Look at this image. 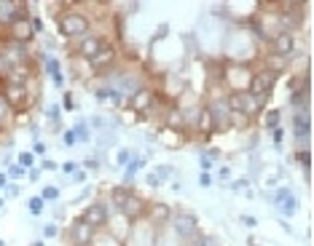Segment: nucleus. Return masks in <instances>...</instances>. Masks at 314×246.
<instances>
[{
    "label": "nucleus",
    "instance_id": "44",
    "mask_svg": "<svg viewBox=\"0 0 314 246\" xmlns=\"http://www.w3.org/2000/svg\"><path fill=\"white\" fill-rule=\"evenodd\" d=\"M30 22H32V30H35V32H41V30H43L41 19H30Z\"/></svg>",
    "mask_w": 314,
    "mask_h": 246
},
{
    "label": "nucleus",
    "instance_id": "42",
    "mask_svg": "<svg viewBox=\"0 0 314 246\" xmlns=\"http://www.w3.org/2000/svg\"><path fill=\"white\" fill-rule=\"evenodd\" d=\"M73 179H76V182H83V179H86V174H83V171H73Z\"/></svg>",
    "mask_w": 314,
    "mask_h": 246
},
{
    "label": "nucleus",
    "instance_id": "9",
    "mask_svg": "<svg viewBox=\"0 0 314 246\" xmlns=\"http://www.w3.org/2000/svg\"><path fill=\"white\" fill-rule=\"evenodd\" d=\"M118 211H121V214L127 217L129 222H132V220H142V217H145V211H148V203L142 201L140 196L129 193V196L121 201V206H118Z\"/></svg>",
    "mask_w": 314,
    "mask_h": 246
},
{
    "label": "nucleus",
    "instance_id": "23",
    "mask_svg": "<svg viewBox=\"0 0 314 246\" xmlns=\"http://www.w3.org/2000/svg\"><path fill=\"white\" fill-rule=\"evenodd\" d=\"M11 118H14V110H11L8 102H5L3 94H0V129H5V126L11 123Z\"/></svg>",
    "mask_w": 314,
    "mask_h": 246
},
{
    "label": "nucleus",
    "instance_id": "47",
    "mask_svg": "<svg viewBox=\"0 0 314 246\" xmlns=\"http://www.w3.org/2000/svg\"><path fill=\"white\" fill-rule=\"evenodd\" d=\"M5 185V174H0V187H3Z\"/></svg>",
    "mask_w": 314,
    "mask_h": 246
},
{
    "label": "nucleus",
    "instance_id": "28",
    "mask_svg": "<svg viewBox=\"0 0 314 246\" xmlns=\"http://www.w3.org/2000/svg\"><path fill=\"white\" fill-rule=\"evenodd\" d=\"M295 161H298V163L304 166L306 171H309V163H312V156H309V150H298V153H295Z\"/></svg>",
    "mask_w": 314,
    "mask_h": 246
},
{
    "label": "nucleus",
    "instance_id": "38",
    "mask_svg": "<svg viewBox=\"0 0 314 246\" xmlns=\"http://www.w3.org/2000/svg\"><path fill=\"white\" fill-rule=\"evenodd\" d=\"M65 145H67V147L76 145V134H73V131H67V134H65Z\"/></svg>",
    "mask_w": 314,
    "mask_h": 246
},
{
    "label": "nucleus",
    "instance_id": "17",
    "mask_svg": "<svg viewBox=\"0 0 314 246\" xmlns=\"http://www.w3.org/2000/svg\"><path fill=\"white\" fill-rule=\"evenodd\" d=\"M145 217L151 222H167L169 217H172V211H169V206H164V203H151L148 211H145Z\"/></svg>",
    "mask_w": 314,
    "mask_h": 246
},
{
    "label": "nucleus",
    "instance_id": "26",
    "mask_svg": "<svg viewBox=\"0 0 314 246\" xmlns=\"http://www.w3.org/2000/svg\"><path fill=\"white\" fill-rule=\"evenodd\" d=\"M279 121H282V112L279 110H266V115H263V123L269 126V129H277Z\"/></svg>",
    "mask_w": 314,
    "mask_h": 246
},
{
    "label": "nucleus",
    "instance_id": "18",
    "mask_svg": "<svg viewBox=\"0 0 314 246\" xmlns=\"http://www.w3.org/2000/svg\"><path fill=\"white\" fill-rule=\"evenodd\" d=\"M196 131H199V134H204V136L215 134V121H212V115L207 112V107H202V115H199Z\"/></svg>",
    "mask_w": 314,
    "mask_h": 246
},
{
    "label": "nucleus",
    "instance_id": "22",
    "mask_svg": "<svg viewBox=\"0 0 314 246\" xmlns=\"http://www.w3.org/2000/svg\"><path fill=\"white\" fill-rule=\"evenodd\" d=\"M46 67H49V72H51V78H54L56 86H65V75H62V70H59V62L49 56V59H46Z\"/></svg>",
    "mask_w": 314,
    "mask_h": 246
},
{
    "label": "nucleus",
    "instance_id": "33",
    "mask_svg": "<svg viewBox=\"0 0 314 246\" xmlns=\"http://www.w3.org/2000/svg\"><path fill=\"white\" fill-rule=\"evenodd\" d=\"M30 211H32V214H41V211H43V198H30Z\"/></svg>",
    "mask_w": 314,
    "mask_h": 246
},
{
    "label": "nucleus",
    "instance_id": "1",
    "mask_svg": "<svg viewBox=\"0 0 314 246\" xmlns=\"http://www.w3.org/2000/svg\"><path fill=\"white\" fill-rule=\"evenodd\" d=\"M56 27H59V32L65 38H86L89 30H91V22L86 14H81V11H70V14H62L56 16Z\"/></svg>",
    "mask_w": 314,
    "mask_h": 246
},
{
    "label": "nucleus",
    "instance_id": "37",
    "mask_svg": "<svg viewBox=\"0 0 314 246\" xmlns=\"http://www.w3.org/2000/svg\"><path fill=\"white\" fill-rule=\"evenodd\" d=\"M199 185H202V187H209V185H212V177H209L207 171H204V174L199 177Z\"/></svg>",
    "mask_w": 314,
    "mask_h": 246
},
{
    "label": "nucleus",
    "instance_id": "27",
    "mask_svg": "<svg viewBox=\"0 0 314 246\" xmlns=\"http://www.w3.org/2000/svg\"><path fill=\"white\" fill-rule=\"evenodd\" d=\"M73 134H76V142L81 139V142H89V129H86V123H78L76 129H73Z\"/></svg>",
    "mask_w": 314,
    "mask_h": 246
},
{
    "label": "nucleus",
    "instance_id": "10",
    "mask_svg": "<svg viewBox=\"0 0 314 246\" xmlns=\"http://www.w3.org/2000/svg\"><path fill=\"white\" fill-rule=\"evenodd\" d=\"M116 56H118L116 45L105 41V43H102V48H100V51H97V54L89 59V65H91V70H94V72H102V70H107V67H110L113 62H116Z\"/></svg>",
    "mask_w": 314,
    "mask_h": 246
},
{
    "label": "nucleus",
    "instance_id": "43",
    "mask_svg": "<svg viewBox=\"0 0 314 246\" xmlns=\"http://www.w3.org/2000/svg\"><path fill=\"white\" fill-rule=\"evenodd\" d=\"M274 142H277V145H279V142H282V129H279V126H277V129H274Z\"/></svg>",
    "mask_w": 314,
    "mask_h": 246
},
{
    "label": "nucleus",
    "instance_id": "30",
    "mask_svg": "<svg viewBox=\"0 0 314 246\" xmlns=\"http://www.w3.org/2000/svg\"><path fill=\"white\" fill-rule=\"evenodd\" d=\"M290 196H293V193H290V190H285V187H282V190H277V193H274V203H277V206H282V203L288 201Z\"/></svg>",
    "mask_w": 314,
    "mask_h": 246
},
{
    "label": "nucleus",
    "instance_id": "13",
    "mask_svg": "<svg viewBox=\"0 0 314 246\" xmlns=\"http://www.w3.org/2000/svg\"><path fill=\"white\" fill-rule=\"evenodd\" d=\"M107 217H110V214H107V203L97 201V203H91L89 209L83 211V214H81V220H83V222H86V225H91V227H94V230H97V227H102V225H105V222H107Z\"/></svg>",
    "mask_w": 314,
    "mask_h": 246
},
{
    "label": "nucleus",
    "instance_id": "16",
    "mask_svg": "<svg viewBox=\"0 0 314 246\" xmlns=\"http://www.w3.org/2000/svg\"><path fill=\"white\" fill-rule=\"evenodd\" d=\"M102 43H105V38H100V35H86V38H81L78 41V54L83 56V59H91V56L97 54V51L102 48Z\"/></svg>",
    "mask_w": 314,
    "mask_h": 246
},
{
    "label": "nucleus",
    "instance_id": "35",
    "mask_svg": "<svg viewBox=\"0 0 314 246\" xmlns=\"http://www.w3.org/2000/svg\"><path fill=\"white\" fill-rule=\"evenodd\" d=\"M175 171H172V166H158V171H156V179L161 182V177H172Z\"/></svg>",
    "mask_w": 314,
    "mask_h": 246
},
{
    "label": "nucleus",
    "instance_id": "7",
    "mask_svg": "<svg viewBox=\"0 0 314 246\" xmlns=\"http://www.w3.org/2000/svg\"><path fill=\"white\" fill-rule=\"evenodd\" d=\"M293 136H295L298 145H309V136H312L309 110H295V115H293Z\"/></svg>",
    "mask_w": 314,
    "mask_h": 246
},
{
    "label": "nucleus",
    "instance_id": "2",
    "mask_svg": "<svg viewBox=\"0 0 314 246\" xmlns=\"http://www.w3.org/2000/svg\"><path fill=\"white\" fill-rule=\"evenodd\" d=\"M3 99L8 102L11 110H27L32 105V94H30V86H19V83H8L5 81L3 89Z\"/></svg>",
    "mask_w": 314,
    "mask_h": 246
},
{
    "label": "nucleus",
    "instance_id": "11",
    "mask_svg": "<svg viewBox=\"0 0 314 246\" xmlns=\"http://www.w3.org/2000/svg\"><path fill=\"white\" fill-rule=\"evenodd\" d=\"M228 107H231V112H242V115H255V99L253 94H247V91H236V94H228Z\"/></svg>",
    "mask_w": 314,
    "mask_h": 246
},
{
    "label": "nucleus",
    "instance_id": "5",
    "mask_svg": "<svg viewBox=\"0 0 314 246\" xmlns=\"http://www.w3.org/2000/svg\"><path fill=\"white\" fill-rule=\"evenodd\" d=\"M250 75H253V72H250V67L239 62V65H231V67L226 70V83L231 86L234 94H236V91H247Z\"/></svg>",
    "mask_w": 314,
    "mask_h": 246
},
{
    "label": "nucleus",
    "instance_id": "39",
    "mask_svg": "<svg viewBox=\"0 0 314 246\" xmlns=\"http://www.w3.org/2000/svg\"><path fill=\"white\" fill-rule=\"evenodd\" d=\"M43 233H46L49 238H54V236H56V225H46V230H43Z\"/></svg>",
    "mask_w": 314,
    "mask_h": 246
},
{
    "label": "nucleus",
    "instance_id": "48",
    "mask_svg": "<svg viewBox=\"0 0 314 246\" xmlns=\"http://www.w3.org/2000/svg\"><path fill=\"white\" fill-rule=\"evenodd\" d=\"M32 246H43V244H32Z\"/></svg>",
    "mask_w": 314,
    "mask_h": 246
},
{
    "label": "nucleus",
    "instance_id": "4",
    "mask_svg": "<svg viewBox=\"0 0 314 246\" xmlns=\"http://www.w3.org/2000/svg\"><path fill=\"white\" fill-rule=\"evenodd\" d=\"M274 83H277V72H271L269 67H263V70H258V72L250 75L247 94H269V91L274 89Z\"/></svg>",
    "mask_w": 314,
    "mask_h": 246
},
{
    "label": "nucleus",
    "instance_id": "25",
    "mask_svg": "<svg viewBox=\"0 0 314 246\" xmlns=\"http://www.w3.org/2000/svg\"><path fill=\"white\" fill-rule=\"evenodd\" d=\"M89 246H121V241H116L110 233H107V236H97V233H94V238H91Z\"/></svg>",
    "mask_w": 314,
    "mask_h": 246
},
{
    "label": "nucleus",
    "instance_id": "21",
    "mask_svg": "<svg viewBox=\"0 0 314 246\" xmlns=\"http://www.w3.org/2000/svg\"><path fill=\"white\" fill-rule=\"evenodd\" d=\"M167 129L185 131V123H183V110H169L167 112Z\"/></svg>",
    "mask_w": 314,
    "mask_h": 246
},
{
    "label": "nucleus",
    "instance_id": "24",
    "mask_svg": "<svg viewBox=\"0 0 314 246\" xmlns=\"http://www.w3.org/2000/svg\"><path fill=\"white\" fill-rule=\"evenodd\" d=\"M250 126V118L242 115V112H231L228 115V129H247Z\"/></svg>",
    "mask_w": 314,
    "mask_h": 246
},
{
    "label": "nucleus",
    "instance_id": "34",
    "mask_svg": "<svg viewBox=\"0 0 314 246\" xmlns=\"http://www.w3.org/2000/svg\"><path fill=\"white\" fill-rule=\"evenodd\" d=\"M32 161H35V156H32V153H22V156H19V166H22V169L32 166Z\"/></svg>",
    "mask_w": 314,
    "mask_h": 246
},
{
    "label": "nucleus",
    "instance_id": "41",
    "mask_svg": "<svg viewBox=\"0 0 314 246\" xmlns=\"http://www.w3.org/2000/svg\"><path fill=\"white\" fill-rule=\"evenodd\" d=\"M209 166H212V158H209V156H202V169H209Z\"/></svg>",
    "mask_w": 314,
    "mask_h": 246
},
{
    "label": "nucleus",
    "instance_id": "46",
    "mask_svg": "<svg viewBox=\"0 0 314 246\" xmlns=\"http://www.w3.org/2000/svg\"><path fill=\"white\" fill-rule=\"evenodd\" d=\"M242 222H244V225H250V227H255V217H242Z\"/></svg>",
    "mask_w": 314,
    "mask_h": 246
},
{
    "label": "nucleus",
    "instance_id": "6",
    "mask_svg": "<svg viewBox=\"0 0 314 246\" xmlns=\"http://www.w3.org/2000/svg\"><path fill=\"white\" fill-rule=\"evenodd\" d=\"M27 16V5L16 3V0H0V24L11 27L16 19H25Z\"/></svg>",
    "mask_w": 314,
    "mask_h": 246
},
{
    "label": "nucleus",
    "instance_id": "19",
    "mask_svg": "<svg viewBox=\"0 0 314 246\" xmlns=\"http://www.w3.org/2000/svg\"><path fill=\"white\" fill-rule=\"evenodd\" d=\"M97 99L100 102H121V94H118L116 91V86H100V89H97Z\"/></svg>",
    "mask_w": 314,
    "mask_h": 246
},
{
    "label": "nucleus",
    "instance_id": "36",
    "mask_svg": "<svg viewBox=\"0 0 314 246\" xmlns=\"http://www.w3.org/2000/svg\"><path fill=\"white\" fill-rule=\"evenodd\" d=\"M43 198H59V190H56V187H46V190H43Z\"/></svg>",
    "mask_w": 314,
    "mask_h": 246
},
{
    "label": "nucleus",
    "instance_id": "45",
    "mask_svg": "<svg viewBox=\"0 0 314 246\" xmlns=\"http://www.w3.org/2000/svg\"><path fill=\"white\" fill-rule=\"evenodd\" d=\"M56 115H59V107H51V110H49V118H51V121H56Z\"/></svg>",
    "mask_w": 314,
    "mask_h": 246
},
{
    "label": "nucleus",
    "instance_id": "32",
    "mask_svg": "<svg viewBox=\"0 0 314 246\" xmlns=\"http://www.w3.org/2000/svg\"><path fill=\"white\" fill-rule=\"evenodd\" d=\"M121 166H129L132 163V150H118V158H116Z\"/></svg>",
    "mask_w": 314,
    "mask_h": 246
},
{
    "label": "nucleus",
    "instance_id": "15",
    "mask_svg": "<svg viewBox=\"0 0 314 246\" xmlns=\"http://www.w3.org/2000/svg\"><path fill=\"white\" fill-rule=\"evenodd\" d=\"M94 227L86 225L83 220H78V222H73V227H70V238H73V244L76 246H89L91 244V238H94Z\"/></svg>",
    "mask_w": 314,
    "mask_h": 246
},
{
    "label": "nucleus",
    "instance_id": "31",
    "mask_svg": "<svg viewBox=\"0 0 314 246\" xmlns=\"http://www.w3.org/2000/svg\"><path fill=\"white\" fill-rule=\"evenodd\" d=\"M295 209H298V201H295V198L290 196L288 201L282 203V211H285V214H295Z\"/></svg>",
    "mask_w": 314,
    "mask_h": 246
},
{
    "label": "nucleus",
    "instance_id": "12",
    "mask_svg": "<svg viewBox=\"0 0 314 246\" xmlns=\"http://www.w3.org/2000/svg\"><path fill=\"white\" fill-rule=\"evenodd\" d=\"M8 35L14 38L19 45H25V43H30L32 41V35H35V30H32V22H30V16H25V19H16L14 24L8 27Z\"/></svg>",
    "mask_w": 314,
    "mask_h": 246
},
{
    "label": "nucleus",
    "instance_id": "40",
    "mask_svg": "<svg viewBox=\"0 0 314 246\" xmlns=\"http://www.w3.org/2000/svg\"><path fill=\"white\" fill-rule=\"evenodd\" d=\"M25 174V169H22V166H11V177H22Z\"/></svg>",
    "mask_w": 314,
    "mask_h": 246
},
{
    "label": "nucleus",
    "instance_id": "14",
    "mask_svg": "<svg viewBox=\"0 0 314 246\" xmlns=\"http://www.w3.org/2000/svg\"><path fill=\"white\" fill-rule=\"evenodd\" d=\"M293 51H295V38L290 35V32H279L277 38H271V54H277V56H282V59H288Z\"/></svg>",
    "mask_w": 314,
    "mask_h": 246
},
{
    "label": "nucleus",
    "instance_id": "3",
    "mask_svg": "<svg viewBox=\"0 0 314 246\" xmlns=\"http://www.w3.org/2000/svg\"><path fill=\"white\" fill-rule=\"evenodd\" d=\"M172 227H175V236H178L183 244H193L199 236H202V230H199L193 214H185V211H183V214H175Z\"/></svg>",
    "mask_w": 314,
    "mask_h": 246
},
{
    "label": "nucleus",
    "instance_id": "29",
    "mask_svg": "<svg viewBox=\"0 0 314 246\" xmlns=\"http://www.w3.org/2000/svg\"><path fill=\"white\" fill-rule=\"evenodd\" d=\"M191 246H220V244H218V238H212V236H199Z\"/></svg>",
    "mask_w": 314,
    "mask_h": 246
},
{
    "label": "nucleus",
    "instance_id": "20",
    "mask_svg": "<svg viewBox=\"0 0 314 246\" xmlns=\"http://www.w3.org/2000/svg\"><path fill=\"white\" fill-rule=\"evenodd\" d=\"M199 115H202V107H188V110H183V123H185V129H193L196 131V123H199Z\"/></svg>",
    "mask_w": 314,
    "mask_h": 246
},
{
    "label": "nucleus",
    "instance_id": "8",
    "mask_svg": "<svg viewBox=\"0 0 314 246\" xmlns=\"http://www.w3.org/2000/svg\"><path fill=\"white\" fill-rule=\"evenodd\" d=\"M153 105H156V91L145 89V86H140V89L129 96V107H132L134 112H151Z\"/></svg>",
    "mask_w": 314,
    "mask_h": 246
},
{
    "label": "nucleus",
    "instance_id": "49",
    "mask_svg": "<svg viewBox=\"0 0 314 246\" xmlns=\"http://www.w3.org/2000/svg\"><path fill=\"white\" fill-rule=\"evenodd\" d=\"M0 246H3V241H0Z\"/></svg>",
    "mask_w": 314,
    "mask_h": 246
}]
</instances>
